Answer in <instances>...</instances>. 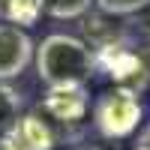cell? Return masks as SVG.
Masks as SVG:
<instances>
[{
    "label": "cell",
    "mask_w": 150,
    "mask_h": 150,
    "mask_svg": "<svg viewBox=\"0 0 150 150\" xmlns=\"http://www.w3.org/2000/svg\"><path fill=\"white\" fill-rule=\"evenodd\" d=\"M36 45L27 30L15 24H0V81H9L30 66Z\"/></svg>",
    "instance_id": "cell-3"
},
{
    "label": "cell",
    "mask_w": 150,
    "mask_h": 150,
    "mask_svg": "<svg viewBox=\"0 0 150 150\" xmlns=\"http://www.w3.org/2000/svg\"><path fill=\"white\" fill-rule=\"evenodd\" d=\"M45 111L63 123L81 120L87 114V90L84 87H48L45 93Z\"/></svg>",
    "instance_id": "cell-5"
},
{
    "label": "cell",
    "mask_w": 150,
    "mask_h": 150,
    "mask_svg": "<svg viewBox=\"0 0 150 150\" xmlns=\"http://www.w3.org/2000/svg\"><path fill=\"white\" fill-rule=\"evenodd\" d=\"M93 0H42V12L51 18H81Z\"/></svg>",
    "instance_id": "cell-8"
},
{
    "label": "cell",
    "mask_w": 150,
    "mask_h": 150,
    "mask_svg": "<svg viewBox=\"0 0 150 150\" xmlns=\"http://www.w3.org/2000/svg\"><path fill=\"white\" fill-rule=\"evenodd\" d=\"M135 150H150V123H144L138 138H135Z\"/></svg>",
    "instance_id": "cell-10"
},
{
    "label": "cell",
    "mask_w": 150,
    "mask_h": 150,
    "mask_svg": "<svg viewBox=\"0 0 150 150\" xmlns=\"http://www.w3.org/2000/svg\"><path fill=\"white\" fill-rule=\"evenodd\" d=\"M105 15H132L150 6V0H93Z\"/></svg>",
    "instance_id": "cell-9"
},
{
    "label": "cell",
    "mask_w": 150,
    "mask_h": 150,
    "mask_svg": "<svg viewBox=\"0 0 150 150\" xmlns=\"http://www.w3.org/2000/svg\"><path fill=\"white\" fill-rule=\"evenodd\" d=\"M0 150H6V141H3V138H0Z\"/></svg>",
    "instance_id": "cell-11"
},
{
    "label": "cell",
    "mask_w": 150,
    "mask_h": 150,
    "mask_svg": "<svg viewBox=\"0 0 150 150\" xmlns=\"http://www.w3.org/2000/svg\"><path fill=\"white\" fill-rule=\"evenodd\" d=\"M93 123L105 138H126L141 123V99L129 87H111L93 105Z\"/></svg>",
    "instance_id": "cell-2"
},
{
    "label": "cell",
    "mask_w": 150,
    "mask_h": 150,
    "mask_svg": "<svg viewBox=\"0 0 150 150\" xmlns=\"http://www.w3.org/2000/svg\"><path fill=\"white\" fill-rule=\"evenodd\" d=\"M21 117V96L6 81H0V138L12 129V123Z\"/></svg>",
    "instance_id": "cell-7"
},
{
    "label": "cell",
    "mask_w": 150,
    "mask_h": 150,
    "mask_svg": "<svg viewBox=\"0 0 150 150\" xmlns=\"http://www.w3.org/2000/svg\"><path fill=\"white\" fill-rule=\"evenodd\" d=\"M42 15V0H0V21L15 24V27H30Z\"/></svg>",
    "instance_id": "cell-6"
},
{
    "label": "cell",
    "mask_w": 150,
    "mask_h": 150,
    "mask_svg": "<svg viewBox=\"0 0 150 150\" xmlns=\"http://www.w3.org/2000/svg\"><path fill=\"white\" fill-rule=\"evenodd\" d=\"M36 72L48 87H84L96 72V57L81 39L51 33L36 45Z\"/></svg>",
    "instance_id": "cell-1"
},
{
    "label": "cell",
    "mask_w": 150,
    "mask_h": 150,
    "mask_svg": "<svg viewBox=\"0 0 150 150\" xmlns=\"http://www.w3.org/2000/svg\"><path fill=\"white\" fill-rule=\"evenodd\" d=\"M6 150H51L54 135L48 129V123L39 120L36 114H21L12 129L3 135Z\"/></svg>",
    "instance_id": "cell-4"
}]
</instances>
